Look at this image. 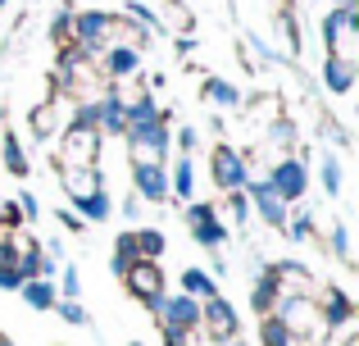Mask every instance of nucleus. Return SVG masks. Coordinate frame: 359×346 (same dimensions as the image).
Instances as JSON below:
<instances>
[{"mask_svg": "<svg viewBox=\"0 0 359 346\" xmlns=\"http://www.w3.org/2000/svg\"><path fill=\"white\" fill-rule=\"evenodd\" d=\"M323 51L332 60L359 64V14H355V5H332L323 14Z\"/></svg>", "mask_w": 359, "mask_h": 346, "instance_id": "1", "label": "nucleus"}, {"mask_svg": "<svg viewBox=\"0 0 359 346\" xmlns=\"http://www.w3.org/2000/svg\"><path fill=\"white\" fill-rule=\"evenodd\" d=\"M105 137L91 124H64L60 128V169H100Z\"/></svg>", "mask_w": 359, "mask_h": 346, "instance_id": "2", "label": "nucleus"}, {"mask_svg": "<svg viewBox=\"0 0 359 346\" xmlns=\"http://www.w3.org/2000/svg\"><path fill=\"white\" fill-rule=\"evenodd\" d=\"M109 32H114L109 9H73V46L87 60H100V51L109 46Z\"/></svg>", "mask_w": 359, "mask_h": 346, "instance_id": "3", "label": "nucleus"}, {"mask_svg": "<svg viewBox=\"0 0 359 346\" xmlns=\"http://www.w3.org/2000/svg\"><path fill=\"white\" fill-rule=\"evenodd\" d=\"M210 178L219 192H241L245 182H250V155L237 151V146L228 142H214L210 151Z\"/></svg>", "mask_w": 359, "mask_h": 346, "instance_id": "4", "label": "nucleus"}, {"mask_svg": "<svg viewBox=\"0 0 359 346\" xmlns=\"http://www.w3.org/2000/svg\"><path fill=\"white\" fill-rule=\"evenodd\" d=\"M264 178H269V187L287 205L305 201V192H309V169H305V160H300V155H282V160H273V169L264 173Z\"/></svg>", "mask_w": 359, "mask_h": 346, "instance_id": "5", "label": "nucleus"}, {"mask_svg": "<svg viewBox=\"0 0 359 346\" xmlns=\"http://www.w3.org/2000/svg\"><path fill=\"white\" fill-rule=\"evenodd\" d=\"M201 333L214 346L228 342V338H241V319H237V310H232V301L223 292L210 296V301H201Z\"/></svg>", "mask_w": 359, "mask_h": 346, "instance_id": "6", "label": "nucleus"}, {"mask_svg": "<svg viewBox=\"0 0 359 346\" xmlns=\"http://www.w3.org/2000/svg\"><path fill=\"white\" fill-rule=\"evenodd\" d=\"M150 310H155V319H159V328H164V333H173V328H201V301L187 296V292H164Z\"/></svg>", "mask_w": 359, "mask_h": 346, "instance_id": "7", "label": "nucleus"}, {"mask_svg": "<svg viewBox=\"0 0 359 346\" xmlns=\"http://www.w3.org/2000/svg\"><path fill=\"white\" fill-rule=\"evenodd\" d=\"M187 228H191L196 246H205V251H219L223 241H228V223L219 219L214 201H196V205H187Z\"/></svg>", "mask_w": 359, "mask_h": 346, "instance_id": "8", "label": "nucleus"}, {"mask_svg": "<svg viewBox=\"0 0 359 346\" xmlns=\"http://www.w3.org/2000/svg\"><path fill=\"white\" fill-rule=\"evenodd\" d=\"M241 192H245V201H250V210L259 214V219L269 223V228H278V232L287 228V214H291V205H287V201H282V196L269 187V178H255V173H250V182H245Z\"/></svg>", "mask_w": 359, "mask_h": 346, "instance_id": "9", "label": "nucleus"}, {"mask_svg": "<svg viewBox=\"0 0 359 346\" xmlns=\"http://www.w3.org/2000/svg\"><path fill=\"white\" fill-rule=\"evenodd\" d=\"M123 287L150 310V305L164 296V269H159V260H132L128 274H123Z\"/></svg>", "mask_w": 359, "mask_h": 346, "instance_id": "10", "label": "nucleus"}, {"mask_svg": "<svg viewBox=\"0 0 359 346\" xmlns=\"http://www.w3.org/2000/svg\"><path fill=\"white\" fill-rule=\"evenodd\" d=\"M96 69L105 73V82H132V78H141V51L137 46H105L100 51V60H96Z\"/></svg>", "mask_w": 359, "mask_h": 346, "instance_id": "11", "label": "nucleus"}, {"mask_svg": "<svg viewBox=\"0 0 359 346\" xmlns=\"http://www.w3.org/2000/svg\"><path fill=\"white\" fill-rule=\"evenodd\" d=\"M314 305H318V319H323V333H341V328H351L355 305H351V296H346L341 287H323V292L314 296Z\"/></svg>", "mask_w": 359, "mask_h": 346, "instance_id": "12", "label": "nucleus"}, {"mask_svg": "<svg viewBox=\"0 0 359 346\" xmlns=\"http://www.w3.org/2000/svg\"><path fill=\"white\" fill-rule=\"evenodd\" d=\"M273 269V283H278V296H318V283L300 260H282V265H269Z\"/></svg>", "mask_w": 359, "mask_h": 346, "instance_id": "13", "label": "nucleus"}, {"mask_svg": "<svg viewBox=\"0 0 359 346\" xmlns=\"http://www.w3.org/2000/svg\"><path fill=\"white\" fill-rule=\"evenodd\" d=\"M132 192L150 205L173 201V196H168V169L164 164H132Z\"/></svg>", "mask_w": 359, "mask_h": 346, "instance_id": "14", "label": "nucleus"}, {"mask_svg": "<svg viewBox=\"0 0 359 346\" xmlns=\"http://www.w3.org/2000/svg\"><path fill=\"white\" fill-rule=\"evenodd\" d=\"M64 119H69V109H64V96H50V100H41V105H32V114H27V128H32L36 142H50V137H60Z\"/></svg>", "mask_w": 359, "mask_h": 346, "instance_id": "15", "label": "nucleus"}, {"mask_svg": "<svg viewBox=\"0 0 359 346\" xmlns=\"http://www.w3.org/2000/svg\"><path fill=\"white\" fill-rule=\"evenodd\" d=\"M355 82H359V64L323 55V87L332 91V96H351V87H355Z\"/></svg>", "mask_w": 359, "mask_h": 346, "instance_id": "16", "label": "nucleus"}, {"mask_svg": "<svg viewBox=\"0 0 359 346\" xmlns=\"http://www.w3.org/2000/svg\"><path fill=\"white\" fill-rule=\"evenodd\" d=\"M60 182H64L69 205H73V201H82V196L100 192V187H105V178H100V169H60Z\"/></svg>", "mask_w": 359, "mask_h": 346, "instance_id": "17", "label": "nucleus"}, {"mask_svg": "<svg viewBox=\"0 0 359 346\" xmlns=\"http://www.w3.org/2000/svg\"><path fill=\"white\" fill-rule=\"evenodd\" d=\"M0 169H9L14 178H27V173H32V160H27L18 133H5V137H0Z\"/></svg>", "mask_w": 359, "mask_h": 346, "instance_id": "18", "label": "nucleus"}, {"mask_svg": "<svg viewBox=\"0 0 359 346\" xmlns=\"http://www.w3.org/2000/svg\"><path fill=\"white\" fill-rule=\"evenodd\" d=\"M73 214H78L82 223H105L109 214H114V201H109V192L100 187V192L82 196V201H73Z\"/></svg>", "mask_w": 359, "mask_h": 346, "instance_id": "19", "label": "nucleus"}, {"mask_svg": "<svg viewBox=\"0 0 359 346\" xmlns=\"http://www.w3.org/2000/svg\"><path fill=\"white\" fill-rule=\"evenodd\" d=\"M168 196H177V201H191L196 196V164H191V155H177V164L168 169Z\"/></svg>", "mask_w": 359, "mask_h": 346, "instance_id": "20", "label": "nucleus"}, {"mask_svg": "<svg viewBox=\"0 0 359 346\" xmlns=\"http://www.w3.org/2000/svg\"><path fill=\"white\" fill-rule=\"evenodd\" d=\"M201 96L210 100V105H219V109H237L241 105V87H237V82H228V78H205Z\"/></svg>", "mask_w": 359, "mask_h": 346, "instance_id": "21", "label": "nucleus"}, {"mask_svg": "<svg viewBox=\"0 0 359 346\" xmlns=\"http://www.w3.org/2000/svg\"><path fill=\"white\" fill-rule=\"evenodd\" d=\"M18 296H23L32 310H55V301H60V292H55L50 278H27V283L18 287Z\"/></svg>", "mask_w": 359, "mask_h": 346, "instance_id": "22", "label": "nucleus"}, {"mask_svg": "<svg viewBox=\"0 0 359 346\" xmlns=\"http://www.w3.org/2000/svg\"><path fill=\"white\" fill-rule=\"evenodd\" d=\"M250 305H255V314H273V305H278V283H273V269H259V278H255V287H250Z\"/></svg>", "mask_w": 359, "mask_h": 346, "instance_id": "23", "label": "nucleus"}, {"mask_svg": "<svg viewBox=\"0 0 359 346\" xmlns=\"http://www.w3.org/2000/svg\"><path fill=\"white\" fill-rule=\"evenodd\" d=\"M164 232L159 228H132V251H137V260H159L164 255Z\"/></svg>", "mask_w": 359, "mask_h": 346, "instance_id": "24", "label": "nucleus"}, {"mask_svg": "<svg viewBox=\"0 0 359 346\" xmlns=\"http://www.w3.org/2000/svg\"><path fill=\"white\" fill-rule=\"evenodd\" d=\"M214 210H219V219L237 223V228L250 223V201H245V192H223V205H214Z\"/></svg>", "mask_w": 359, "mask_h": 346, "instance_id": "25", "label": "nucleus"}, {"mask_svg": "<svg viewBox=\"0 0 359 346\" xmlns=\"http://www.w3.org/2000/svg\"><path fill=\"white\" fill-rule=\"evenodd\" d=\"M182 292L196 296V301H210V296H219V283H214V274H205V269H187L182 274Z\"/></svg>", "mask_w": 359, "mask_h": 346, "instance_id": "26", "label": "nucleus"}, {"mask_svg": "<svg viewBox=\"0 0 359 346\" xmlns=\"http://www.w3.org/2000/svg\"><path fill=\"white\" fill-rule=\"evenodd\" d=\"M282 232H287L291 241H314L318 237V223H314V214H309V210H300V214H287V228H282Z\"/></svg>", "mask_w": 359, "mask_h": 346, "instance_id": "27", "label": "nucleus"}, {"mask_svg": "<svg viewBox=\"0 0 359 346\" xmlns=\"http://www.w3.org/2000/svg\"><path fill=\"white\" fill-rule=\"evenodd\" d=\"M259 342H264V346H305L300 338H291V333L282 328L273 314H264V319H259Z\"/></svg>", "mask_w": 359, "mask_h": 346, "instance_id": "28", "label": "nucleus"}, {"mask_svg": "<svg viewBox=\"0 0 359 346\" xmlns=\"http://www.w3.org/2000/svg\"><path fill=\"white\" fill-rule=\"evenodd\" d=\"M318 173H323V192H327V196H341V160H337L332 151H323Z\"/></svg>", "mask_w": 359, "mask_h": 346, "instance_id": "29", "label": "nucleus"}, {"mask_svg": "<svg viewBox=\"0 0 359 346\" xmlns=\"http://www.w3.org/2000/svg\"><path fill=\"white\" fill-rule=\"evenodd\" d=\"M50 41H55V46H73V9H60V14H55Z\"/></svg>", "mask_w": 359, "mask_h": 346, "instance_id": "30", "label": "nucleus"}, {"mask_svg": "<svg viewBox=\"0 0 359 346\" xmlns=\"http://www.w3.org/2000/svg\"><path fill=\"white\" fill-rule=\"evenodd\" d=\"M327 246H332L337 260H346V265H351V228H346V223H332V232H327Z\"/></svg>", "mask_w": 359, "mask_h": 346, "instance_id": "31", "label": "nucleus"}, {"mask_svg": "<svg viewBox=\"0 0 359 346\" xmlns=\"http://www.w3.org/2000/svg\"><path fill=\"white\" fill-rule=\"evenodd\" d=\"M55 292H60L64 301H78V296H82V278H78V269H73V265L60 269V287H55Z\"/></svg>", "mask_w": 359, "mask_h": 346, "instance_id": "32", "label": "nucleus"}, {"mask_svg": "<svg viewBox=\"0 0 359 346\" xmlns=\"http://www.w3.org/2000/svg\"><path fill=\"white\" fill-rule=\"evenodd\" d=\"M55 310H60V319H64V324H73V328H87V324H91V314L82 310L78 301H64V296H60V301H55Z\"/></svg>", "mask_w": 359, "mask_h": 346, "instance_id": "33", "label": "nucleus"}, {"mask_svg": "<svg viewBox=\"0 0 359 346\" xmlns=\"http://www.w3.org/2000/svg\"><path fill=\"white\" fill-rule=\"evenodd\" d=\"M196 146H201V133H196V128H177V151L191 155Z\"/></svg>", "mask_w": 359, "mask_h": 346, "instance_id": "34", "label": "nucleus"}, {"mask_svg": "<svg viewBox=\"0 0 359 346\" xmlns=\"http://www.w3.org/2000/svg\"><path fill=\"white\" fill-rule=\"evenodd\" d=\"M18 210H23V219H36V214H41V205H36L32 192H18Z\"/></svg>", "mask_w": 359, "mask_h": 346, "instance_id": "35", "label": "nucleus"}, {"mask_svg": "<svg viewBox=\"0 0 359 346\" xmlns=\"http://www.w3.org/2000/svg\"><path fill=\"white\" fill-rule=\"evenodd\" d=\"M141 205H146V201H141V196L132 192L128 201H123V219H132V223H137V219H141Z\"/></svg>", "mask_w": 359, "mask_h": 346, "instance_id": "36", "label": "nucleus"}, {"mask_svg": "<svg viewBox=\"0 0 359 346\" xmlns=\"http://www.w3.org/2000/svg\"><path fill=\"white\" fill-rule=\"evenodd\" d=\"M55 219H60V223H64V228H69V232H82V228H87V223H82V219H78V214H73V210H69V205H64V210H60V214H55Z\"/></svg>", "mask_w": 359, "mask_h": 346, "instance_id": "37", "label": "nucleus"}, {"mask_svg": "<svg viewBox=\"0 0 359 346\" xmlns=\"http://www.w3.org/2000/svg\"><path fill=\"white\" fill-rule=\"evenodd\" d=\"M219 346H250L245 338H228V342H219Z\"/></svg>", "mask_w": 359, "mask_h": 346, "instance_id": "38", "label": "nucleus"}, {"mask_svg": "<svg viewBox=\"0 0 359 346\" xmlns=\"http://www.w3.org/2000/svg\"><path fill=\"white\" fill-rule=\"evenodd\" d=\"M5 241H9V228H5V223H0V246H5Z\"/></svg>", "mask_w": 359, "mask_h": 346, "instance_id": "39", "label": "nucleus"}, {"mask_svg": "<svg viewBox=\"0 0 359 346\" xmlns=\"http://www.w3.org/2000/svg\"><path fill=\"white\" fill-rule=\"evenodd\" d=\"M327 5H355V0H327Z\"/></svg>", "mask_w": 359, "mask_h": 346, "instance_id": "40", "label": "nucleus"}, {"mask_svg": "<svg viewBox=\"0 0 359 346\" xmlns=\"http://www.w3.org/2000/svg\"><path fill=\"white\" fill-rule=\"evenodd\" d=\"M0 346H14V342H9V338H5V333H0Z\"/></svg>", "mask_w": 359, "mask_h": 346, "instance_id": "41", "label": "nucleus"}, {"mask_svg": "<svg viewBox=\"0 0 359 346\" xmlns=\"http://www.w3.org/2000/svg\"><path fill=\"white\" fill-rule=\"evenodd\" d=\"M5 5H9V0H0V9H5Z\"/></svg>", "mask_w": 359, "mask_h": 346, "instance_id": "42", "label": "nucleus"}, {"mask_svg": "<svg viewBox=\"0 0 359 346\" xmlns=\"http://www.w3.org/2000/svg\"><path fill=\"white\" fill-rule=\"evenodd\" d=\"M132 346H141V342H132Z\"/></svg>", "mask_w": 359, "mask_h": 346, "instance_id": "43", "label": "nucleus"}]
</instances>
